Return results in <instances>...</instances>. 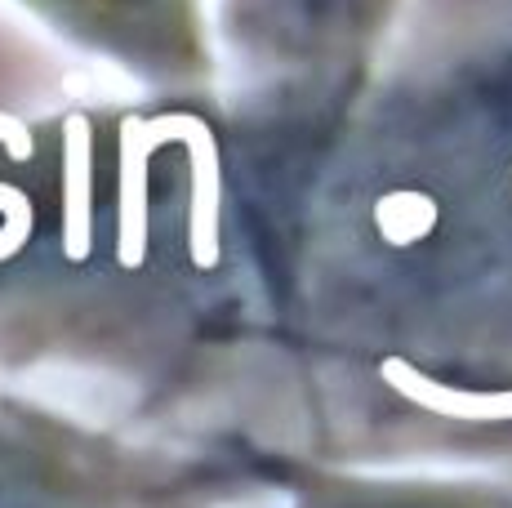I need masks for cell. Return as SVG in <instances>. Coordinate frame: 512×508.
<instances>
[{
  "label": "cell",
  "mask_w": 512,
  "mask_h": 508,
  "mask_svg": "<svg viewBox=\"0 0 512 508\" xmlns=\"http://www.w3.org/2000/svg\"><path fill=\"white\" fill-rule=\"evenodd\" d=\"M201 116L165 112V116H125L121 121V232H116V259L121 268H143L147 259V165L165 143H187Z\"/></svg>",
  "instance_id": "obj_1"
},
{
  "label": "cell",
  "mask_w": 512,
  "mask_h": 508,
  "mask_svg": "<svg viewBox=\"0 0 512 508\" xmlns=\"http://www.w3.org/2000/svg\"><path fill=\"white\" fill-rule=\"evenodd\" d=\"M94 143H90V121L81 112H72L63 121V259L85 263L94 246Z\"/></svg>",
  "instance_id": "obj_2"
},
{
  "label": "cell",
  "mask_w": 512,
  "mask_h": 508,
  "mask_svg": "<svg viewBox=\"0 0 512 508\" xmlns=\"http://www.w3.org/2000/svg\"><path fill=\"white\" fill-rule=\"evenodd\" d=\"M383 379L423 406L450 410V415H464V419H508L512 415V393H455V388H446V384L423 379L419 370H410L406 361H397V357L383 361Z\"/></svg>",
  "instance_id": "obj_3"
},
{
  "label": "cell",
  "mask_w": 512,
  "mask_h": 508,
  "mask_svg": "<svg viewBox=\"0 0 512 508\" xmlns=\"http://www.w3.org/2000/svg\"><path fill=\"white\" fill-rule=\"evenodd\" d=\"M0 143H5V152L14 161H32V152H36L27 125L9 112H0ZM0 214H5V228H0V263H5L32 241V223H36L32 197L23 188H14V183H0Z\"/></svg>",
  "instance_id": "obj_4"
},
{
  "label": "cell",
  "mask_w": 512,
  "mask_h": 508,
  "mask_svg": "<svg viewBox=\"0 0 512 508\" xmlns=\"http://www.w3.org/2000/svg\"><path fill=\"white\" fill-rule=\"evenodd\" d=\"M432 219H437V210H432L428 197H415V192H397V197H388L379 205V228L388 241H415L419 232L432 228Z\"/></svg>",
  "instance_id": "obj_5"
}]
</instances>
